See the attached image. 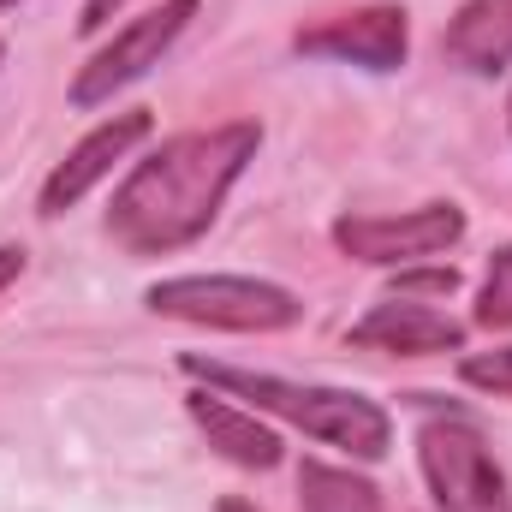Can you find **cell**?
<instances>
[{
    "label": "cell",
    "mask_w": 512,
    "mask_h": 512,
    "mask_svg": "<svg viewBox=\"0 0 512 512\" xmlns=\"http://www.w3.org/2000/svg\"><path fill=\"white\" fill-rule=\"evenodd\" d=\"M185 376L221 387V393H239L256 411H274L292 429H304V435H316V441H328V447H340L364 465L387 459V447H393V417L364 393L286 382V376H268V370H233V364H215V358H185Z\"/></svg>",
    "instance_id": "2"
},
{
    "label": "cell",
    "mask_w": 512,
    "mask_h": 512,
    "mask_svg": "<svg viewBox=\"0 0 512 512\" xmlns=\"http://www.w3.org/2000/svg\"><path fill=\"white\" fill-rule=\"evenodd\" d=\"M477 322L483 328H512V245L489 256V274H483V292H477Z\"/></svg>",
    "instance_id": "13"
},
{
    "label": "cell",
    "mask_w": 512,
    "mask_h": 512,
    "mask_svg": "<svg viewBox=\"0 0 512 512\" xmlns=\"http://www.w3.org/2000/svg\"><path fill=\"white\" fill-rule=\"evenodd\" d=\"M120 6H126V0H84V12H78V30H84V36L108 30V18H114Z\"/></svg>",
    "instance_id": "16"
},
{
    "label": "cell",
    "mask_w": 512,
    "mask_h": 512,
    "mask_svg": "<svg viewBox=\"0 0 512 512\" xmlns=\"http://www.w3.org/2000/svg\"><path fill=\"white\" fill-rule=\"evenodd\" d=\"M346 346L393 352V358H441V352H465V322H453L447 310L417 304V298H387L364 322H352Z\"/></svg>",
    "instance_id": "9"
},
{
    "label": "cell",
    "mask_w": 512,
    "mask_h": 512,
    "mask_svg": "<svg viewBox=\"0 0 512 512\" xmlns=\"http://www.w3.org/2000/svg\"><path fill=\"white\" fill-rule=\"evenodd\" d=\"M507 126H512V96H507Z\"/></svg>",
    "instance_id": "19"
},
{
    "label": "cell",
    "mask_w": 512,
    "mask_h": 512,
    "mask_svg": "<svg viewBox=\"0 0 512 512\" xmlns=\"http://www.w3.org/2000/svg\"><path fill=\"white\" fill-rule=\"evenodd\" d=\"M441 54L471 78H501L512 66V0H465L441 30Z\"/></svg>",
    "instance_id": "11"
},
{
    "label": "cell",
    "mask_w": 512,
    "mask_h": 512,
    "mask_svg": "<svg viewBox=\"0 0 512 512\" xmlns=\"http://www.w3.org/2000/svg\"><path fill=\"white\" fill-rule=\"evenodd\" d=\"M453 286H459L453 268H417V274H399V292H393V298H411V292H423V298H453Z\"/></svg>",
    "instance_id": "15"
},
{
    "label": "cell",
    "mask_w": 512,
    "mask_h": 512,
    "mask_svg": "<svg viewBox=\"0 0 512 512\" xmlns=\"http://www.w3.org/2000/svg\"><path fill=\"white\" fill-rule=\"evenodd\" d=\"M143 304L155 316L173 322H197V328H221V334H286L304 322V298L251 280V274H179V280H155L143 292Z\"/></svg>",
    "instance_id": "3"
},
{
    "label": "cell",
    "mask_w": 512,
    "mask_h": 512,
    "mask_svg": "<svg viewBox=\"0 0 512 512\" xmlns=\"http://www.w3.org/2000/svg\"><path fill=\"white\" fill-rule=\"evenodd\" d=\"M417 465L441 512H512L507 477L471 417H429L417 429Z\"/></svg>",
    "instance_id": "4"
},
{
    "label": "cell",
    "mask_w": 512,
    "mask_h": 512,
    "mask_svg": "<svg viewBox=\"0 0 512 512\" xmlns=\"http://www.w3.org/2000/svg\"><path fill=\"white\" fill-rule=\"evenodd\" d=\"M24 274V245H0V292Z\"/></svg>",
    "instance_id": "17"
},
{
    "label": "cell",
    "mask_w": 512,
    "mask_h": 512,
    "mask_svg": "<svg viewBox=\"0 0 512 512\" xmlns=\"http://www.w3.org/2000/svg\"><path fill=\"white\" fill-rule=\"evenodd\" d=\"M298 54L310 60H340V66H364V72H399L411 54V18L405 6H358L340 12L328 24H310L292 36Z\"/></svg>",
    "instance_id": "7"
},
{
    "label": "cell",
    "mask_w": 512,
    "mask_h": 512,
    "mask_svg": "<svg viewBox=\"0 0 512 512\" xmlns=\"http://www.w3.org/2000/svg\"><path fill=\"white\" fill-rule=\"evenodd\" d=\"M185 411H191V423L203 429V441H209L221 459H233L239 471H274V465L286 459L280 435H274L268 423H256V411H239L233 399H221V393H209V387H191V393H185Z\"/></svg>",
    "instance_id": "10"
},
{
    "label": "cell",
    "mask_w": 512,
    "mask_h": 512,
    "mask_svg": "<svg viewBox=\"0 0 512 512\" xmlns=\"http://www.w3.org/2000/svg\"><path fill=\"white\" fill-rule=\"evenodd\" d=\"M465 239V209L459 203H423L405 215H340L334 245L352 262L370 268H411L423 256H441Z\"/></svg>",
    "instance_id": "6"
},
{
    "label": "cell",
    "mask_w": 512,
    "mask_h": 512,
    "mask_svg": "<svg viewBox=\"0 0 512 512\" xmlns=\"http://www.w3.org/2000/svg\"><path fill=\"white\" fill-rule=\"evenodd\" d=\"M155 131V114L149 108H131V114H114V120H102L96 131H84L72 149H66V161L42 179V197H36V209L42 215H66V209H78L120 161H126L131 149L143 143Z\"/></svg>",
    "instance_id": "8"
},
{
    "label": "cell",
    "mask_w": 512,
    "mask_h": 512,
    "mask_svg": "<svg viewBox=\"0 0 512 512\" xmlns=\"http://www.w3.org/2000/svg\"><path fill=\"white\" fill-rule=\"evenodd\" d=\"M459 382L483 387V393H507V399H512V346H495V352H465V358H459Z\"/></svg>",
    "instance_id": "14"
},
{
    "label": "cell",
    "mask_w": 512,
    "mask_h": 512,
    "mask_svg": "<svg viewBox=\"0 0 512 512\" xmlns=\"http://www.w3.org/2000/svg\"><path fill=\"white\" fill-rule=\"evenodd\" d=\"M298 507L304 512H382V495H376V483L358 477V471L304 459V465H298Z\"/></svg>",
    "instance_id": "12"
},
{
    "label": "cell",
    "mask_w": 512,
    "mask_h": 512,
    "mask_svg": "<svg viewBox=\"0 0 512 512\" xmlns=\"http://www.w3.org/2000/svg\"><path fill=\"white\" fill-rule=\"evenodd\" d=\"M191 18H197V0H161V6H149L143 18H131L126 30H114V42H102V48L78 66L66 102H72L78 114L114 102V96H120L126 84H137L149 66H161V54L185 36Z\"/></svg>",
    "instance_id": "5"
},
{
    "label": "cell",
    "mask_w": 512,
    "mask_h": 512,
    "mask_svg": "<svg viewBox=\"0 0 512 512\" xmlns=\"http://www.w3.org/2000/svg\"><path fill=\"white\" fill-rule=\"evenodd\" d=\"M0 60H6V42H0Z\"/></svg>",
    "instance_id": "20"
},
{
    "label": "cell",
    "mask_w": 512,
    "mask_h": 512,
    "mask_svg": "<svg viewBox=\"0 0 512 512\" xmlns=\"http://www.w3.org/2000/svg\"><path fill=\"white\" fill-rule=\"evenodd\" d=\"M262 149V126L256 120H227L209 131H179L161 149H149L108 203V233L114 245L131 256H173L197 245L227 191L239 185V173L251 167Z\"/></svg>",
    "instance_id": "1"
},
{
    "label": "cell",
    "mask_w": 512,
    "mask_h": 512,
    "mask_svg": "<svg viewBox=\"0 0 512 512\" xmlns=\"http://www.w3.org/2000/svg\"><path fill=\"white\" fill-rule=\"evenodd\" d=\"M215 512H262V507H251V501H239V495H227V501H221Z\"/></svg>",
    "instance_id": "18"
}]
</instances>
